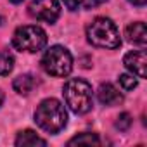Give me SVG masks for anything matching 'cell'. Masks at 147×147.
I'll list each match as a JSON object with an SVG mask.
<instances>
[{
	"label": "cell",
	"mask_w": 147,
	"mask_h": 147,
	"mask_svg": "<svg viewBox=\"0 0 147 147\" xmlns=\"http://www.w3.org/2000/svg\"><path fill=\"white\" fill-rule=\"evenodd\" d=\"M87 38L100 49H118L121 45L119 31L109 18H95L87 26Z\"/></svg>",
	"instance_id": "cell-3"
},
{
	"label": "cell",
	"mask_w": 147,
	"mask_h": 147,
	"mask_svg": "<svg viewBox=\"0 0 147 147\" xmlns=\"http://www.w3.org/2000/svg\"><path fill=\"white\" fill-rule=\"evenodd\" d=\"M128 2L133 4V5H137V7H142V5H145L147 0H128Z\"/></svg>",
	"instance_id": "cell-17"
},
{
	"label": "cell",
	"mask_w": 147,
	"mask_h": 147,
	"mask_svg": "<svg viewBox=\"0 0 147 147\" xmlns=\"http://www.w3.org/2000/svg\"><path fill=\"white\" fill-rule=\"evenodd\" d=\"M97 99L100 104L104 106H116L123 102V95L119 94V90L111 85V83H102L97 90Z\"/></svg>",
	"instance_id": "cell-8"
},
{
	"label": "cell",
	"mask_w": 147,
	"mask_h": 147,
	"mask_svg": "<svg viewBox=\"0 0 147 147\" xmlns=\"http://www.w3.org/2000/svg\"><path fill=\"white\" fill-rule=\"evenodd\" d=\"M36 125L47 133H59L67 125V113L57 99H45L35 111Z\"/></svg>",
	"instance_id": "cell-1"
},
{
	"label": "cell",
	"mask_w": 147,
	"mask_h": 147,
	"mask_svg": "<svg viewBox=\"0 0 147 147\" xmlns=\"http://www.w3.org/2000/svg\"><path fill=\"white\" fill-rule=\"evenodd\" d=\"M0 24H2V18H0Z\"/></svg>",
	"instance_id": "cell-20"
},
{
	"label": "cell",
	"mask_w": 147,
	"mask_h": 147,
	"mask_svg": "<svg viewBox=\"0 0 147 147\" xmlns=\"http://www.w3.org/2000/svg\"><path fill=\"white\" fill-rule=\"evenodd\" d=\"M11 2H12V4H21L23 0H11Z\"/></svg>",
	"instance_id": "cell-19"
},
{
	"label": "cell",
	"mask_w": 147,
	"mask_h": 147,
	"mask_svg": "<svg viewBox=\"0 0 147 147\" xmlns=\"http://www.w3.org/2000/svg\"><path fill=\"white\" fill-rule=\"evenodd\" d=\"M28 12L33 19L52 24L61 16V5L57 0H31V4L28 5Z\"/></svg>",
	"instance_id": "cell-6"
},
{
	"label": "cell",
	"mask_w": 147,
	"mask_h": 147,
	"mask_svg": "<svg viewBox=\"0 0 147 147\" xmlns=\"http://www.w3.org/2000/svg\"><path fill=\"white\" fill-rule=\"evenodd\" d=\"M123 62H125V67L130 73H133L135 76L145 78V64H147V61H145V52L144 50H131V52H128L125 55Z\"/></svg>",
	"instance_id": "cell-7"
},
{
	"label": "cell",
	"mask_w": 147,
	"mask_h": 147,
	"mask_svg": "<svg viewBox=\"0 0 147 147\" xmlns=\"http://www.w3.org/2000/svg\"><path fill=\"white\" fill-rule=\"evenodd\" d=\"M12 45L21 52H38L47 45V33L40 26H19L14 31Z\"/></svg>",
	"instance_id": "cell-5"
},
{
	"label": "cell",
	"mask_w": 147,
	"mask_h": 147,
	"mask_svg": "<svg viewBox=\"0 0 147 147\" xmlns=\"http://www.w3.org/2000/svg\"><path fill=\"white\" fill-rule=\"evenodd\" d=\"M119 85L123 87V90H133L137 87V80L131 76V75H121L119 76Z\"/></svg>",
	"instance_id": "cell-16"
},
{
	"label": "cell",
	"mask_w": 147,
	"mask_h": 147,
	"mask_svg": "<svg viewBox=\"0 0 147 147\" xmlns=\"http://www.w3.org/2000/svg\"><path fill=\"white\" fill-rule=\"evenodd\" d=\"M42 67L47 75L64 78L73 69V55L69 50L62 45H54L47 49V52L42 57Z\"/></svg>",
	"instance_id": "cell-4"
},
{
	"label": "cell",
	"mask_w": 147,
	"mask_h": 147,
	"mask_svg": "<svg viewBox=\"0 0 147 147\" xmlns=\"http://www.w3.org/2000/svg\"><path fill=\"white\" fill-rule=\"evenodd\" d=\"M114 126H116L119 131H126V130H130V126H131V116H130L128 113H121V114L118 116Z\"/></svg>",
	"instance_id": "cell-15"
},
{
	"label": "cell",
	"mask_w": 147,
	"mask_h": 147,
	"mask_svg": "<svg viewBox=\"0 0 147 147\" xmlns=\"http://www.w3.org/2000/svg\"><path fill=\"white\" fill-rule=\"evenodd\" d=\"M4 99H5V97H4V92L0 90V107H2V104H4Z\"/></svg>",
	"instance_id": "cell-18"
},
{
	"label": "cell",
	"mask_w": 147,
	"mask_h": 147,
	"mask_svg": "<svg viewBox=\"0 0 147 147\" xmlns=\"http://www.w3.org/2000/svg\"><path fill=\"white\" fill-rule=\"evenodd\" d=\"M67 145H100V138L95 133H80L73 137Z\"/></svg>",
	"instance_id": "cell-13"
},
{
	"label": "cell",
	"mask_w": 147,
	"mask_h": 147,
	"mask_svg": "<svg viewBox=\"0 0 147 147\" xmlns=\"http://www.w3.org/2000/svg\"><path fill=\"white\" fill-rule=\"evenodd\" d=\"M16 145L18 147H31V145H47V140L38 137L36 131L33 130H24L19 131V135L16 137Z\"/></svg>",
	"instance_id": "cell-10"
},
{
	"label": "cell",
	"mask_w": 147,
	"mask_h": 147,
	"mask_svg": "<svg viewBox=\"0 0 147 147\" xmlns=\"http://www.w3.org/2000/svg\"><path fill=\"white\" fill-rule=\"evenodd\" d=\"M62 95H64L66 106L75 114H85L92 109V104H94L92 87L85 80H80V78L67 80L62 88Z\"/></svg>",
	"instance_id": "cell-2"
},
{
	"label": "cell",
	"mask_w": 147,
	"mask_h": 147,
	"mask_svg": "<svg viewBox=\"0 0 147 147\" xmlns=\"http://www.w3.org/2000/svg\"><path fill=\"white\" fill-rule=\"evenodd\" d=\"M107 0H64V4L69 11H78V9H94L97 5H102Z\"/></svg>",
	"instance_id": "cell-12"
},
{
	"label": "cell",
	"mask_w": 147,
	"mask_h": 147,
	"mask_svg": "<svg viewBox=\"0 0 147 147\" xmlns=\"http://www.w3.org/2000/svg\"><path fill=\"white\" fill-rule=\"evenodd\" d=\"M14 69V57L9 52H0V76H7Z\"/></svg>",
	"instance_id": "cell-14"
},
{
	"label": "cell",
	"mask_w": 147,
	"mask_h": 147,
	"mask_svg": "<svg viewBox=\"0 0 147 147\" xmlns=\"http://www.w3.org/2000/svg\"><path fill=\"white\" fill-rule=\"evenodd\" d=\"M125 36L130 43H135V45H140L144 47L147 43V28L144 23H131L126 26L125 30Z\"/></svg>",
	"instance_id": "cell-9"
},
{
	"label": "cell",
	"mask_w": 147,
	"mask_h": 147,
	"mask_svg": "<svg viewBox=\"0 0 147 147\" xmlns=\"http://www.w3.org/2000/svg\"><path fill=\"white\" fill-rule=\"evenodd\" d=\"M35 78L31 76V75H19L16 80H14V83H12V87H14V90L19 94V95H28L33 88H35Z\"/></svg>",
	"instance_id": "cell-11"
}]
</instances>
